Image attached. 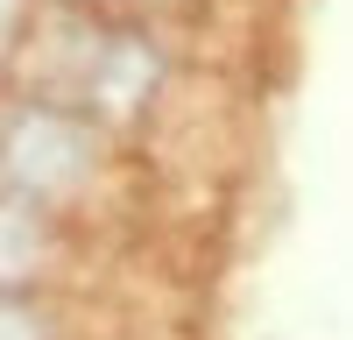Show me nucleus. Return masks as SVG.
Listing matches in <instances>:
<instances>
[{
  "label": "nucleus",
  "mask_w": 353,
  "mask_h": 340,
  "mask_svg": "<svg viewBox=\"0 0 353 340\" xmlns=\"http://www.w3.org/2000/svg\"><path fill=\"white\" fill-rule=\"evenodd\" d=\"M113 135L85 113L57 106V100H28L14 93L0 106V191L21 206H43L57 220H92L113 178Z\"/></svg>",
  "instance_id": "f257e3e1"
},
{
  "label": "nucleus",
  "mask_w": 353,
  "mask_h": 340,
  "mask_svg": "<svg viewBox=\"0 0 353 340\" xmlns=\"http://www.w3.org/2000/svg\"><path fill=\"white\" fill-rule=\"evenodd\" d=\"M78 283V220L0 191V298H57Z\"/></svg>",
  "instance_id": "f03ea898"
},
{
  "label": "nucleus",
  "mask_w": 353,
  "mask_h": 340,
  "mask_svg": "<svg viewBox=\"0 0 353 340\" xmlns=\"http://www.w3.org/2000/svg\"><path fill=\"white\" fill-rule=\"evenodd\" d=\"M0 340H78L57 298H0Z\"/></svg>",
  "instance_id": "7ed1b4c3"
},
{
  "label": "nucleus",
  "mask_w": 353,
  "mask_h": 340,
  "mask_svg": "<svg viewBox=\"0 0 353 340\" xmlns=\"http://www.w3.org/2000/svg\"><path fill=\"white\" fill-rule=\"evenodd\" d=\"M141 15H184V8H198V0H134Z\"/></svg>",
  "instance_id": "20e7f679"
},
{
  "label": "nucleus",
  "mask_w": 353,
  "mask_h": 340,
  "mask_svg": "<svg viewBox=\"0 0 353 340\" xmlns=\"http://www.w3.org/2000/svg\"><path fill=\"white\" fill-rule=\"evenodd\" d=\"M71 8H106V0H71Z\"/></svg>",
  "instance_id": "39448f33"
}]
</instances>
